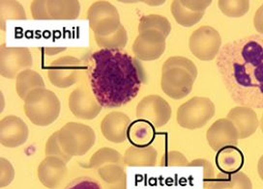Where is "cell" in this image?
Wrapping results in <instances>:
<instances>
[{
  "label": "cell",
  "mask_w": 263,
  "mask_h": 189,
  "mask_svg": "<svg viewBox=\"0 0 263 189\" xmlns=\"http://www.w3.org/2000/svg\"><path fill=\"white\" fill-rule=\"evenodd\" d=\"M197 77L195 63L183 56L170 57L162 68L161 87L173 99H182L193 90Z\"/></svg>",
  "instance_id": "3957f363"
},
{
  "label": "cell",
  "mask_w": 263,
  "mask_h": 189,
  "mask_svg": "<svg viewBox=\"0 0 263 189\" xmlns=\"http://www.w3.org/2000/svg\"><path fill=\"white\" fill-rule=\"evenodd\" d=\"M148 30H155L167 37L172 31V25L166 17L160 15H148L140 18L139 33Z\"/></svg>",
  "instance_id": "83f0119b"
},
{
  "label": "cell",
  "mask_w": 263,
  "mask_h": 189,
  "mask_svg": "<svg viewBox=\"0 0 263 189\" xmlns=\"http://www.w3.org/2000/svg\"><path fill=\"white\" fill-rule=\"evenodd\" d=\"M145 3H147V4H153L152 6H159V5H161V4H164V1H146Z\"/></svg>",
  "instance_id": "60d3db41"
},
{
  "label": "cell",
  "mask_w": 263,
  "mask_h": 189,
  "mask_svg": "<svg viewBox=\"0 0 263 189\" xmlns=\"http://www.w3.org/2000/svg\"><path fill=\"white\" fill-rule=\"evenodd\" d=\"M131 119L122 112H111L107 114L101 123V132L104 137L112 143H123L128 138V131Z\"/></svg>",
  "instance_id": "2e32d148"
},
{
  "label": "cell",
  "mask_w": 263,
  "mask_h": 189,
  "mask_svg": "<svg viewBox=\"0 0 263 189\" xmlns=\"http://www.w3.org/2000/svg\"><path fill=\"white\" fill-rule=\"evenodd\" d=\"M172 107L159 95H149L140 100L136 115L139 120L147 121L155 128L164 127L172 118Z\"/></svg>",
  "instance_id": "30bf717a"
},
{
  "label": "cell",
  "mask_w": 263,
  "mask_h": 189,
  "mask_svg": "<svg viewBox=\"0 0 263 189\" xmlns=\"http://www.w3.org/2000/svg\"><path fill=\"white\" fill-rule=\"evenodd\" d=\"M210 148L219 152L230 146H236L239 134L234 124L229 119H219L208 129L206 133Z\"/></svg>",
  "instance_id": "9a60e30c"
},
{
  "label": "cell",
  "mask_w": 263,
  "mask_h": 189,
  "mask_svg": "<svg viewBox=\"0 0 263 189\" xmlns=\"http://www.w3.org/2000/svg\"><path fill=\"white\" fill-rule=\"evenodd\" d=\"M155 138V127L147 121L136 120L132 122L128 131V139L134 146H150Z\"/></svg>",
  "instance_id": "7402d4cb"
},
{
  "label": "cell",
  "mask_w": 263,
  "mask_h": 189,
  "mask_svg": "<svg viewBox=\"0 0 263 189\" xmlns=\"http://www.w3.org/2000/svg\"><path fill=\"white\" fill-rule=\"evenodd\" d=\"M218 5L222 14L230 17H243L250 10L248 0H220Z\"/></svg>",
  "instance_id": "f546056e"
},
{
  "label": "cell",
  "mask_w": 263,
  "mask_h": 189,
  "mask_svg": "<svg viewBox=\"0 0 263 189\" xmlns=\"http://www.w3.org/2000/svg\"><path fill=\"white\" fill-rule=\"evenodd\" d=\"M29 130L23 119L17 116L4 117L0 123V142L6 148H16L28 139Z\"/></svg>",
  "instance_id": "5bb4252c"
},
{
  "label": "cell",
  "mask_w": 263,
  "mask_h": 189,
  "mask_svg": "<svg viewBox=\"0 0 263 189\" xmlns=\"http://www.w3.org/2000/svg\"><path fill=\"white\" fill-rule=\"evenodd\" d=\"M257 172H258L260 179L263 181V155L259 158L258 163H257Z\"/></svg>",
  "instance_id": "ab89813d"
},
{
  "label": "cell",
  "mask_w": 263,
  "mask_h": 189,
  "mask_svg": "<svg viewBox=\"0 0 263 189\" xmlns=\"http://www.w3.org/2000/svg\"><path fill=\"white\" fill-rule=\"evenodd\" d=\"M95 41L102 50H117L124 49L128 44V33L123 25L108 36H95Z\"/></svg>",
  "instance_id": "4316f807"
},
{
  "label": "cell",
  "mask_w": 263,
  "mask_h": 189,
  "mask_svg": "<svg viewBox=\"0 0 263 189\" xmlns=\"http://www.w3.org/2000/svg\"><path fill=\"white\" fill-rule=\"evenodd\" d=\"M65 189H102L98 182L90 178H80L70 182Z\"/></svg>",
  "instance_id": "e575fe53"
},
{
  "label": "cell",
  "mask_w": 263,
  "mask_h": 189,
  "mask_svg": "<svg viewBox=\"0 0 263 189\" xmlns=\"http://www.w3.org/2000/svg\"><path fill=\"white\" fill-rule=\"evenodd\" d=\"M254 25L255 30L263 35V4L257 9L254 17Z\"/></svg>",
  "instance_id": "f35d334b"
},
{
  "label": "cell",
  "mask_w": 263,
  "mask_h": 189,
  "mask_svg": "<svg viewBox=\"0 0 263 189\" xmlns=\"http://www.w3.org/2000/svg\"><path fill=\"white\" fill-rule=\"evenodd\" d=\"M161 166H189L187 157L177 151L167 152L162 158Z\"/></svg>",
  "instance_id": "d6a6232c"
},
{
  "label": "cell",
  "mask_w": 263,
  "mask_h": 189,
  "mask_svg": "<svg viewBox=\"0 0 263 189\" xmlns=\"http://www.w3.org/2000/svg\"><path fill=\"white\" fill-rule=\"evenodd\" d=\"M33 66V57L27 48H8L1 46L0 50V74L9 79L16 78L17 75Z\"/></svg>",
  "instance_id": "9c48e42d"
},
{
  "label": "cell",
  "mask_w": 263,
  "mask_h": 189,
  "mask_svg": "<svg viewBox=\"0 0 263 189\" xmlns=\"http://www.w3.org/2000/svg\"><path fill=\"white\" fill-rule=\"evenodd\" d=\"M259 124H260V129H261V132H262L263 133V114L262 116H261V119H260Z\"/></svg>",
  "instance_id": "b9f144b4"
},
{
  "label": "cell",
  "mask_w": 263,
  "mask_h": 189,
  "mask_svg": "<svg viewBox=\"0 0 263 189\" xmlns=\"http://www.w3.org/2000/svg\"><path fill=\"white\" fill-rule=\"evenodd\" d=\"M100 176L110 185L109 189H126V176L118 165H107L100 169Z\"/></svg>",
  "instance_id": "f1b7e54d"
},
{
  "label": "cell",
  "mask_w": 263,
  "mask_h": 189,
  "mask_svg": "<svg viewBox=\"0 0 263 189\" xmlns=\"http://www.w3.org/2000/svg\"><path fill=\"white\" fill-rule=\"evenodd\" d=\"M14 178V169L6 158H1V186H6Z\"/></svg>",
  "instance_id": "8d00e7d4"
},
{
  "label": "cell",
  "mask_w": 263,
  "mask_h": 189,
  "mask_svg": "<svg viewBox=\"0 0 263 189\" xmlns=\"http://www.w3.org/2000/svg\"><path fill=\"white\" fill-rule=\"evenodd\" d=\"M82 70L81 61L77 57L58 58L49 65L48 70L49 81L58 88H69L78 81Z\"/></svg>",
  "instance_id": "8fae6325"
},
{
  "label": "cell",
  "mask_w": 263,
  "mask_h": 189,
  "mask_svg": "<svg viewBox=\"0 0 263 189\" xmlns=\"http://www.w3.org/2000/svg\"><path fill=\"white\" fill-rule=\"evenodd\" d=\"M158 152L153 146L137 147L131 146L127 149L124 156V162L129 166H154L156 164Z\"/></svg>",
  "instance_id": "603a6c76"
},
{
  "label": "cell",
  "mask_w": 263,
  "mask_h": 189,
  "mask_svg": "<svg viewBox=\"0 0 263 189\" xmlns=\"http://www.w3.org/2000/svg\"><path fill=\"white\" fill-rule=\"evenodd\" d=\"M216 164L223 174L240 172L244 164V155L236 148L230 146L220 150L216 155Z\"/></svg>",
  "instance_id": "ffe728a7"
},
{
  "label": "cell",
  "mask_w": 263,
  "mask_h": 189,
  "mask_svg": "<svg viewBox=\"0 0 263 189\" xmlns=\"http://www.w3.org/2000/svg\"><path fill=\"white\" fill-rule=\"evenodd\" d=\"M60 110L61 103L58 96L46 88L32 91L25 99V115L38 127H47L54 123Z\"/></svg>",
  "instance_id": "277c9868"
},
{
  "label": "cell",
  "mask_w": 263,
  "mask_h": 189,
  "mask_svg": "<svg viewBox=\"0 0 263 189\" xmlns=\"http://www.w3.org/2000/svg\"><path fill=\"white\" fill-rule=\"evenodd\" d=\"M191 52L201 61H211L222 49V37L211 26L204 25L195 30L189 40Z\"/></svg>",
  "instance_id": "ba28073f"
},
{
  "label": "cell",
  "mask_w": 263,
  "mask_h": 189,
  "mask_svg": "<svg viewBox=\"0 0 263 189\" xmlns=\"http://www.w3.org/2000/svg\"><path fill=\"white\" fill-rule=\"evenodd\" d=\"M91 30L95 36H108L115 33L120 26V15L117 8L108 1H96L87 12Z\"/></svg>",
  "instance_id": "52a82bcc"
},
{
  "label": "cell",
  "mask_w": 263,
  "mask_h": 189,
  "mask_svg": "<svg viewBox=\"0 0 263 189\" xmlns=\"http://www.w3.org/2000/svg\"><path fill=\"white\" fill-rule=\"evenodd\" d=\"M46 88V84L40 74L31 69L25 70L16 78V90L18 97L25 100L29 93L36 89Z\"/></svg>",
  "instance_id": "cb8c5ba5"
},
{
  "label": "cell",
  "mask_w": 263,
  "mask_h": 189,
  "mask_svg": "<svg viewBox=\"0 0 263 189\" xmlns=\"http://www.w3.org/2000/svg\"><path fill=\"white\" fill-rule=\"evenodd\" d=\"M60 145L68 156L85 155L96 142L94 130L82 123H67L58 131Z\"/></svg>",
  "instance_id": "5b68a950"
},
{
  "label": "cell",
  "mask_w": 263,
  "mask_h": 189,
  "mask_svg": "<svg viewBox=\"0 0 263 189\" xmlns=\"http://www.w3.org/2000/svg\"><path fill=\"white\" fill-rule=\"evenodd\" d=\"M0 19L3 30H5L8 20H25L26 14L24 6L15 0L0 1Z\"/></svg>",
  "instance_id": "d4e9b609"
},
{
  "label": "cell",
  "mask_w": 263,
  "mask_h": 189,
  "mask_svg": "<svg viewBox=\"0 0 263 189\" xmlns=\"http://www.w3.org/2000/svg\"><path fill=\"white\" fill-rule=\"evenodd\" d=\"M207 189H253L251 179L245 173L221 174L218 178L208 181Z\"/></svg>",
  "instance_id": "44dd1931"
},
{
  "label": "cell",
  "mask_w": 263,
  "mask_h": 189,
  "mask_svg": "<svg viewBox=\"0 0 263 189\" xmlns=\"http://www.w3.org/2000/svg\"><path fill=\"white\" fill-rule=\"evenodd\" d=\"M166 37L155 30H148L139 34L133 45L136 58L140 61H155L164 54Z\"/></svg>",
  "instance_id": "7c38bea8"
},
{
  "label": "cell",
  "mask_w": 263,
  "mask_h": 189,
  "mask_svg": "<svg viewBox=\"0 0 263 189\" xmlns=\"http://www.w3.org/2000/svg\"><path fill=\"white\" fill-rule=\"evenodd\" d=\"M217 67L235 103L263 108V35L226 44L218 55Z\"/></svg>",
  "instance_id": "6da1fadb"
},
{
  "label": "cell",
  "mask_w": 263,
  "mask_h": 189,
  "mask_svg": "<svg viewBox=\"0 0 263 189\" xmlns=\"http://www.w3.org/2000/svg\"><path fill=\"white\" fill-rule=\"evenodd\" d=\"M91 91L102 107L129 103L145 82V73L136 58L121 50H100L91 55Z\"/></svg>",
  "instance_id": "7a4b0ae2"
},
{
  "label": "cell",
  "mask_w": 263,
  "mask_h": 189,
  "mask_svg": "<svg viewBox=\"0 0 263 189\" xmlns=\"http://www.w3.org/2000/svg\"><path fill=\"white\" fill-rule=\"evenodd\" d=\"M50 20H74L80 17L81 3L77 0H48Z\"/></svg>",
  "instance_id": "d6986e66"
},
{
  "label": "cell",
  "mask_w": 263,
  "mask_h": 189,
  "mask_svg": "<svg viewBox=\"0 0 263 189\" xmlns=\"http://www.w3.org/2000/svg\"><path fill=\"white\" fill-rule=\"evenodd\" d=\"M122 156L121 155L112 148L100 149L98 150L92 157L89 162V168H97L101 167L107 163H112V164H119L122 162Z\"/></svg>",
  "instance_id": "4dcf8cb0"
},
{
  "label": "cell",
  "mask_w": 263,
  "mask_h": 189,
  "mask_svg": "<svg viewBox=\"0 0 263 189\" xmlns=\"http://www.w3.org/2000/svg\"><path fill=\"white\" fill-rule=\"evenodd\" d=\"M216 112L213 101L205 97H195L184 102L177 110L176 121L186 130H198L208 123Z\"/></svg>",
  "instance_id": "8992f818"
},
{
  "label": "cell",
  "mask_w": 263,
  "mask_h": 189,
  "mask_svg": "<svg viewBox=\"0 0 263 189\" xmlns=\"http://www.w3.org/2000/svg\"><path fill=\"white\" fill-rule=\"evenodd\" d=\"M182 5L185 8L188 9L192 12L196 13H204L206 9L208 8L211 4V0H181Z\"/></svg>",
  "instance_id": "d590c367"
},
{
  "label": "cell",
  "mask_w": 263,
  "mask_h": 189,
  "mask_svg": "<svg viewBox=\"0 0 263 189\" xmlns=\"http://www.w3.org/2000/svg\"><path fill=\"white\" fill-rule=\"evenodd\" d=\"M45 154L47 156H54V157L61 158L65 162H68L71 159V156H68L66 154L60 145L59 137H58V131L52 133L51 136L47 141L46 147H45Z\"/></svg>",
  "instance_id": "1f68e13d"
},
{
  "label": "cell",
  "mask_w": 263,
  "mask_h": 189,
  "mask_svg": "<svg viewBox=\"0 0 263 189\" xmlns=\"http://www.w3.org/2000/svg\"><path fill=\"white\" fill-rule=\"evenodd\" d=\"M172 13L176 23L184 27H192L197 25L204 16V13H196L185 8L181 0H175L172 3Z\"/></svg>",
  "instance_id": "484cf974"
},
{
  "label": "cell",
  "mask_w": 263,
  "mask_h": 189,
  "mask_svg": "<svg viewBox=\"0 0 263 189\" xmlns=\"http://www.w3.org/2000/svg\"><path fill=\"white\" fill-rule=\"evenodd\" d=\"M68 103L73 115L81 120H93L102 110V107L92 91L90 92L84 87L73 91L69 97Z\"/></svg>",
  "instance_id": "4fadbf2b"
},
{
  "label": "cell",
  "mask_w": 263,
  "mask_h": 189,
  "mask_svg": "<svg viewBox=\"0 0 263 189\" xmlns=\"http://www.w3.org/2000/svg\"><path fill=\"white\" fill-rule=\"evenodd\" d=\"M30 11L32 17L36 20H50L48 4L45 0H35L30 5Z\"/></svg>",
  "instance_id": "836d02e7"
},
{
  "label": "cell",
  "mask_w": 263,
  "mask_h": 189,
  "mask_svg": "<svg viewBox=\"0 0 263 189\" xmlns=\"http://www.w3.org/2000/svg\"><path fill=\"white\" fill-rule=\"evenodd\" d=\"M189 166H201L204 169V180L205 181H210L214 177V167L208 160L204 158H197L193 160Z\"/></svg>",
  "instance_id": "74e56055"
},
{
  "label": "cell",
  "mask_w": 263,
  "mask_h": 189,
  "mask_svg": "<svg viewBox=\"0 0 263 189\" xmlns=\"http://www.w3.org/2000/svg\"><path fill=\"white\" fill-rule=\"evenodd\" d=\"M66 172L64 160L54 156H47L39 166L38 176L44 185L49 188H55L64 179Z\"/></svg>",
  "instance_id": "ac0fdd59"
},
{
  "label": "cell",
  "mask_w": 263,
  "mask_h": 189,
  "mask_svg": "<svg viewBox=\"0 0 263 189\" xmlns=\"http://www.w3.org/2000/svg\"><path fill=\"white\" fill-rule=\"evenodd\" d=\"M234 124L239 134V139H246L252 136L259 125V121L254 108L236 107L230 109L227 116Z\"/></svg>",
  "instance_id": "e0dca14e"
}]
</instances>
